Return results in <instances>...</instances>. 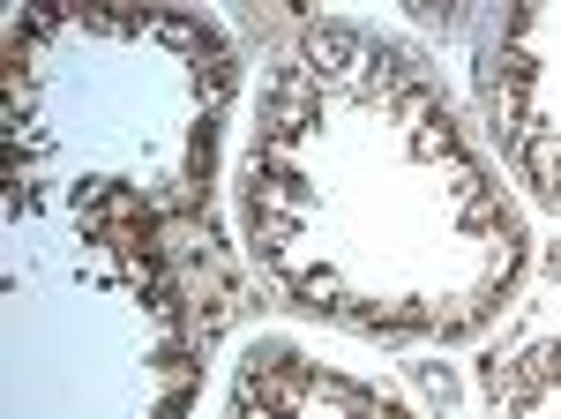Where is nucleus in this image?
Wrapping results in <instances>:
<instances>
[{"mask_svg":"<svg viewBox=\"0 0 561 419\" xmlns=\"http://www.w3.org/2000/svg\"><path fill=\"white\" fill-rule=\"evenodd\" d=\"M232 195L262 285L367 344H472L531 278V225L442 68L359 15L270 60Z\"/></svg>","mask_w":561,"mask_h":419,"instance_id":"f257e3e1","label":"nucleus"},{"mask_svg":"<svg viewBox=\"0 0 561 419\" xmlns=\"http://www.w3.org/2000/svg\"><path fill=\"white\" fill-rule=\"evenodd\" d=\"M203 322L173 233L121 210L8 217V419H187Z\"/></svg>","mask_w":561,"mask_h":419,"instance_id":"7ed1b4c3","label":"nucleus"},{"mask_svg":"<svg viewBox=\"0 0 561 419\" xmlns=\"http://www.w3.org/2000/svg\"><path fill=\"white\" fill-rule=\"evenodd\" d=\"M225 419H420V412L404 397H389L382 382L322 367L314 352L285 344V337H255L240 352Z\"/></svg>","mask_w":561,"mask_h":419,"instance_id":"39448f33","label":"nucleus"},{"mask_svg":"<svg viewBox=\"0 0 561 419\" xmlns=\"http://www.w3.org/2000/svg\"><path fill=\"white\" fill-rule=\"evenodd\" d=\"M240 53L210 15L68 8L8 15V217L121 210L180 233L210 210Z\"/></svg>","mask_w":561,"mask_h":419,"instance_id":"f03ea898","label":"nucleus"},{"mask_svg":"<svg viewBox=\"0 0 561 419\" xmlns=\"http://www.w3.org/2000/svg\"><path fill=\"white\" fill-rule=\"evenodd\" d=\"M486 419H561V337H531L486 367Z\"/></svg>","mask_w":561,"mask_h":419,"instance_id":"423d86ee","label":"nucleus"},{"mask_svg":"<svg viewBox=\"0 0 561 419\" xmlns=\"http://www.w3.org/2000/svg\"><path fill=\"white\" fill-rule=\"evenodd\" d=\"M472 98L502 166L561 217V8H494L472 31Z\"/></svg>","mask_w":561,"mask_h":419,"instance_id":"20e7f679","label":"nucleus"}]
</instances>
